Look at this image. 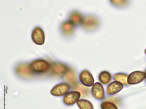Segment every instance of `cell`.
<instances>
[{
  "mask_svg": "<svg viewBox=\"0 0 146 109\" xmlns=\"http://www.w3.org/2000/svg\"><path fill=\"white\" fill-rule=\"evenodd\" d=\"M51 65L46 60L43 59L35 60L29 66L30 69L37 73H43L47 71L50 68Z\"/></svg>",
  "mask_w": 146,
  "mask_h": 109,
  "instance_id": "1",
  "label": "cell"
},
{
  "mask_svg": "<svg viewBox=\"0 0 146 109\" xmlns=\"http://www.w3.org/2000/svg\"><path fill=\"white\" fill-rule=\"evenodd\" d=\"M31 37L33 41L36 45H42L44 43V33L40 27H36L34 29L32 32Z\"/></svg>",
  "mask_w": 146,
  "mask_h": 109,
  "instance_id": "2",
  "label": "cell"
},
{
  "mask_svg": "<svg viewBox=\"0 0 146 109\" xmlns=\"http://www.w3.org/2000/svg\"><path fill=\"white\" fill-rule=\"evenodd\" d=\"M70 89L69 85L62 83L56 85L52 89L51 93L52 95L58 97L62 96L66 94Z\"/></svg>",
  "mask_w": 146,
  "mask_h": 109,
  "instance_id": "3",
  "label": "cell"
},
{
  "mask_svg": "<svg viewBox=\"0 0 146 109\" xmlns=\"http://www.w3.org/2000/svg\"><path fill=\"white\" fill-rule=\"evenodd\" d=\"M146 77L145 73L141 71H136L131 73L128 76L129 84L134 85L142 82Z\"/></svg>",
  "mask_w": 146,
  "mask_h": 109,
  "instance_id": "4",
  "label": "cell"
},
{
  "mask_svg": "<svg viewBox=\"0 0 146 109\" xmlns=\"http://www.w3.org/2000/svg\"><path fill=\"white\" fill-rule=\"evenodd\" d=\"M80 79L81 83L85 86L91 87L94 84V79L92 75L88 70H83L80 73Z\"/></svg>",
  "mask_w": 146,
  "mask_h": 109,
  "instance_id": "5",
  "label": "cell"
},
{
  "mask_svg": "<svg viewBox=\"0 0 146 109\" xmlns=\"http://www.w3.org/2000/svg\"><path fill=\"white\" fill-rule=\"evenodd\" d=\"M80 96L81 94L78 91L69 92L66 94L64 97V103L68 105H74L79 100Z\"/></svg>",
  "mask_w": 146,
  "mask_h": 109,
  "instance_id": "6",
  "label": "cell"
},
{
  "mask_svg": "<svg viewBox=\"0 0 146 109\" xmlns=\"http://www.w3.org/2000/svg\"><path fill=\"white\" fill-rule=\"evenodd\" d=\"M92 93L94 97L97 99L102 100L105 98L104 89L100 82H96L94 84L92 88Z\"/></svg>",
  "mask_w": 146,
  "mask_h": 109,
  "instance_id": "7",
  "label": "cell"
},
{
  "mask_svg": "<svg viewBox=\"0 0 146 109\" xmlns=\"http://www.w3.org/2000/svg\"><path fill=\"white\" fill-rule=\"evenodd\" d=\"M123 88V85L122 83L117 81H114L108 86L106 93L109 95H114L120 92Z\"/></svg>",
  "mask_w": 146,
  "mask_h": 109,
  "instance_id": "8",
  "label": "cell"
},
{
  "mask_svg": "<svg viewBox=\"0 0 146 109\" xmlns=\"http://www.w3.org/2000/svg\"><path fill=\"white\" fill-rule=\"evenodd\" d=\"M112 75L109 72L104 71L102 72L99 76L100 81L102 84L107 85L111 81Z\"/></svg>",
  "mask_w": 146,
  "mask_h": 109,
  "instance_id": "9",
  "label": "cell"
},
{
  "mask_svg": "<svg viewBox=\"0 0 146 109\" xmlns=\"http://www.w3.org/2000/svg\"><path fill=\"white\" fill-rule=\"evenodd\" d=\"M128 76L123 73H118L113 76V79L115 81L119 82L122 83L123 85H128L127 82Z\"/></svg>",
  "mask_w": 146,
  "mask_h": 109,
  "instance_id": "10",
  "label": "cell"
},
{
  "mask_svg": "<svg viewBox=\"0 0 146 109\" xmlns=\"http://www.w3.org/2000/svg\"><path fill=\"white\" fill-rule=\"evenodd\" d=\"M77 104L80 109H94L92 103L89 101L84 99L78 100Z\"/></svg>",
  "mask_w": 146,
  "mask_h": 109,
  "instance_id": "11",
  "label": "cell"
},
{
  "mask_svg": "<svg viewBox=\"0 0 146 109\" xmlns=\"http://www.w3.org/2000/svg\"><path fill=\"white\" fill-rule=\"evenodd\" d=\"M101 106L102 109H118L114 103L108 101L102 102L101 104Z\"/></svg>",
  "mask_w": 146,
  "mask_h": 109,
  "instance_id": "12",
  "label": "cell"
},
{
  "mask_svg": "<svg viewBox=\"0 0 146 109\" xmlns=\"http://www.w3.org/2000/svg\"><path fill=\"white\" fill-rule=\"evenodd\" d=\"M145 75H146V77H145V79H146V69L145 70Z\"/></svg>",
  "mask_w": 146,
  "mask_h": 109,
  "instance_id": "13",
  "label": "cell"
},
{
  "mask_svg": "<svg viewBox=\"0 0 146 109\" xmlns=\"http://www.w3.org/2000/svg\"><path fill=\"white\" fill-rule=\"evenodd\" d=\"M145 53L146 54V49L145 50Z\"/></svg>",
  "mask_w": 146,
  "mask_h": 109,
  "instance_id": "14",
  "label": "cell"
}]
</instances>
